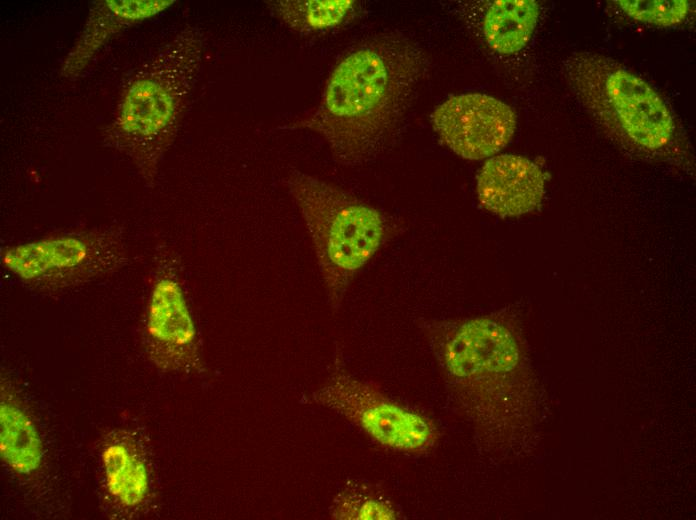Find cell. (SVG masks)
I'll return each instance as SVG.
<instances>
[{
    "label": "cell",
    "mask_w": 696,
    "mask_h": 520,
    "mask_svg": "<svg viewBox=\"0 0 696 520\" xmlns=\"http://www.w3.org/2000/svg\"><path fill=\"white\" fill-rule=\"evenodd\" d=\"M428 69L410 39L380 34L353 47L333 69L318 105L283 129L320 135L343 165L367 163L397 140Z\"/></svg>",
    "instance_id": "obj_1"
},
{
    "label": "cell",
    "mask_w": 696,
    "mask_h": 520,
    "mask_svg": "<svg viewBox=\"0 0 696 520\" xmlns=\"http://www.w3.org/2000/svg\"><path fill=\"white\" fill-rule=\"evenodd\" d=\"M204 47L202 31L185 27L137 69L120 98L105 140L132 161L147 185L181 126Z\"/></svg>",
    "instance_id": "obj_2"
},
{
    "label": "cell",
    "mask_w": 696,
    "mask_h": 520,
    "mask_svg": "<svg viewBox=\"0 0 696 520\" xmlns=\"http://www.w3.org/2000/svg\"><path fill=\"white\" fill-rule=\"evenodd\" d=\"M310 237L332 309L341 306L358 273L393 238L395 226L378 209L313 175L285 180Z\"/></svg>",
    "instance_id": "obj_3"
},
{
    "label": "cell",
    "mask_w": 696,
    "mask_h": 520,
    "mask_svg": "<svg viewBox=\"0 0 696 520\" xmlns=\"http://www.w3.org/2000/svg\"><path fill=\"white\" fill-rule=\"evenodd\" d=\"M129 259L122 231L111 227L51 234L0 250L9 274L32 289L52 293L110 275Z\"/></svg>",
    "instance_id": "obj_4"
},
{
    "label": "cell",
    "mask_w": 696,
    "mask_h": 520,
    "mask_svg": "<svg viewBox=\"0 0 696 520\" xmlns=\"http://www.w3.org/2000/svg\"><path fill=\"white\" fill-rule=\"evenodd\" d=\"M311 399L396 452L422 454L434 448L440 438L430 417L391 399L377 383L351 374L339 350L330 375L312 392Z\"/></svg>",
    "instance_id": "obj_5"
},
{
    "label": "cell",
    "mask_w": 696,
    "mask_h": 520,
    "mask_svg": "<svg viewBox=\"0 0 696 520\" xmlns=\"http://www.w3.org/2000/svg\"><path fill=\"white\" fill-rule=\"evenodd\" d=\"M180 259L167 245L155 253L145 314V344L150 359L164 371L201 367L196 325L191 313Z\"/></svg>",
    "instance_id": "obj_6"
},
{
    "label": "cell",
    "mask_w": 696,
    "mask_h": 520,
    "mask_svg": "<svg viewBox=\"0 0 696 520\" xmlns=\"http://www.w3.org/2000/svg\"><path fill=\"white\" fill-rule=\"evenodd\" d=\"M431 122L444 145L470 160L499 152L510 142L516 129L513 110L502 101L480 93L450 97L431 113Z\"/></svg>",
    "instance_id": "obj_7"
},
{
    "label": "cell",
    "mask_w": 696,
    "mask_h": 520,
    "mask_svg": "<svg viewBox=\"0 0 696 520\" xmlns=\"http://www.w3.org/2000/svg\"><path fill=\"white\" fill-rule=\"evenodd\" d=\"M605 89L621 127L631 140L650 150L669 142L674 128L671 114L644 80L617 69L607 77Z\"/></svg>",
    "instance_id": "obj_8"
},
{
    "label": "cell",
    "mask_w": 696,
    "mask_h": 520,
    "mask_svg": "<svg viewBox=\"0 0 696 520\" xmlns=\"http://www.w3.org/2000/svg\"><path fill=\"white\" fill-rule=\"evenodd\" d=\"M545 181L531 160L504 154L490 158L477 176L479 203L489 212L512 217L535 210L541 203Z\"/></svg>",
    "instance_id": "obj_9"
},
{
    "label": "cell",
    "mask_w": 696,
    "mask_h": 520,
    "mask_svg": "<svg viewBox=\"0 0 696 520\" xmlns=\"http://www.w3.org/2000/svg\"><path fill=\"white\" fill-rule=\"evenodd\" d=\"M173 0H104L95 4L61 69L66 78L77 77L101 47L122 29L159 14Z\"/></svg>",
    "instance_id": "obj_10"
},
{
    "label": "cell",
    "mask_w": 696,
    "mask_h": 520,
    "mask_svg": "<svg viewBox=\"0 0 696 520\" xmlns=\"http://www.w3.org/2000/svg\"><path fill=\"white\" fill-rule=\"evenodd\" d=\"M538 15L539 6L533 0L493 1L482 20L484 38L498 53H516L530 40Z\"/></svg>",
    "instance_id": "obj_11"
},
{
    "label": "cell",
    "mask_w": 696,
    "mask_h": 520,
    "mask_svg": "<svg viewBox=\"0 0 696 520\" xmlns=\"http://www.w3.org/2000/svg\"><path fill=\"white\" fill-rule=\"evenodd\" d=\"M0 454L21 475L36 471L43 458L42 441L34 423L20 406L5 398L0 405Z\"/></svg>",
    "instance_id": "obj_12"
},
{
    "label": "cell",
    "mask_w": 696,
    "mask_h": 520,
    "mask_svg": "<svg viewBox=\"0 0 696 520\" xmlns=\"http://www.w3.org/2000/svg\"><path fill=\"white\" fill-rule=\"evenodd\" d=\"M269 10L287 27L301 34L335 28L355 12L352 0H273Z\"/></svg>",
    "instance_id": "obj_13"
},
{
    "label": "cell",
    "mask_w": 696,
    "mask_h": 520,
    "mask_svg": "<svg viewBox=\"0 0 696 520\" xmlns=\"http://www.w3.org/2000/svg\"><path fill=\"white\" fill-rule=\"evenodd\" d=\"M102 462L108 491L119 503L134 507L146 498L149 489L146 465L125 444L106 446Z\"/></svg>",
    "instance_id": "obj_14"
},
{
    "label": "cell",
    "mask_w": 696,
    "mask_h": 520,
    "mask_svg": "<svg viewBox=\"0 0 696 520\" xmlns=\"http://www.w3.org/2000/svg\"><path fill=\"white\" fill-rule=\"evenodd\" d=\"M330 515L338 520H396L398 509L385 495L361 483L348 484L334 498Z\"/></svg>",
    "instance_id": "obj_15"
},
{
    "label": "cell",
    "mask_w": 696,
    "mask_h": 520,
    "mask_svg": "<svg viewBox=\"0 0 696 520\" xmlns=\"http://www.w3.org/2000/svg\"><path fill=\"white\" fill-rule=\"evenodd\" d=\"M616 3L631 18L659 26L678 24L689 11V3L685 0H620Z\"/></svg>",
    "instance_id": "obj_16"
}]
</instances>
